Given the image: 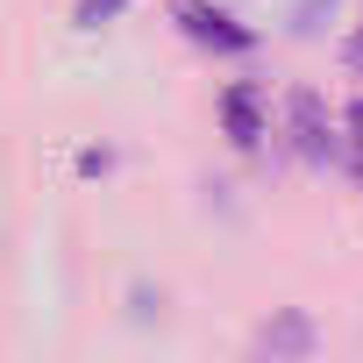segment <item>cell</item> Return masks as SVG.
<instances>
[{"instance_id": "obj_5", "label": "cell", "mask_w": 363, "mask_h": 363, "mask_svg": "<svg viewBox=\"0 0 363 363\" xmlns=\"http://www.w3.org/2000/svg\"><path fill=\"white\" fill-rule=\"evenodd\" d=\"M128 0H79V29H100L107 15H121Z\"/></svg>"}, {"instance_id": "obj_6", "label": "cell", "mask_w": 363, "mask_h": 363, "mask_svg": "<svg viewBox=\"0 0 363 363\" xmlns=\"http://www.w3.org/2000/svg\"><path fill=\"white\" fill-rule=\"evenodd\" d=\"M342 65H349V72H363V29H356V36L342 43Z\"/></svg>"}, {"instance_id": "obj_7", "label": "cell", "mask_w": 363, "mask_h": 363, "mask_svg": "<svg viewBox=\"0 0 363 363\" xmlns=\"http://www.w3.org/2000/svg\"><path fill=\"white\" fill-rule=\"evenodd\" d=\"M342 128H349V143H356V150H363V100H356V107H349V114H342Z\"/></svg>"}, {"instance_id": "obj_2", "label": "cell", "mask_w": 363, "mask_h": 363, "mask_svg": "<svg viewBox=\"0 0 363 363\" xmlns=\"http://www.w3.org/2000/svg\"><path fill=\"white\" fill-rule=\"evenodd\" d=\"M221 128H228L242 150H257V143L271 135V121H264V93H257L250 79H235V86L221 93Z\"/></svg>"}, {"instance_id": "obj_3", "label": "cell", "mask_w": 363, "mask_h": 363, "mask_svg": "<svg viewBox=\"0 0 363 363\" xmlns=\"http://www.w3.org/2000/svg\"><path fill=\"white\" fill-rule=\"evenodd\" d=\"M285 114H292V135H299V150H306L313 164H328L335 135H328V114H320V100H313V93H292V100H285Z\"/></svg>"}, {"instance_id": "obj_4", "label": "cell", "mask_w": 363, "mask_h": 363, "mask_svg": "<svg viewBox=\"0 0 363 363\" xmlns=\"http://www.w3.org/2000/svg\"><path fill=\"white\" fill-rule=\"evenodd\" d=\"M313 349V320L306 313H285L271 328H257V356H306Z\"/></svg>"}, {"instance_id": "obj_1", "label": "cell", "mask_w": 363, "mask_h": 363, "mask_svg": "<svg viewBox=\"0 0 363 363\" xmlns=\"http://www.w3.org/2000/svg\"><path fill=\"white\" fill-rule=\"evenodd\" d=\"M171 22L186 29L193 43H214V50H250V43H257L250 29H235V15L214 8V0H171Z\"/></svg>"}]
</instances>
